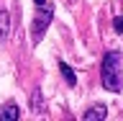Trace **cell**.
Returning a JSON list of instances; mask_svg holds the SVG:
<instances>
[{
  "instance_id": "cell-4",
  "label": "cell",
  "mask_w": 123,
  "mask_h": 121,
  "mask_svg": "<svg viewBox=\"0 0 123 121\" xmlns=\"http://www.w3.org/2000/svg\"><path fill=\"white\" fill-rule=\"evenodd\" d=\"M21 119V111H18V106H5L3 111H0V121H18Z\"/></svg>"
},
{
  "instance_id": "cell-8",
  "label": "cell",
  "mask_w": 123,
  "mask_h": 121,
  "mask_svg": "<svg viewBox=\"0 0 123 121\" xmlns=\"http://www.w3.org/2000/svg\"><path fill=\"white\" fill-rule=\"evenodd\" d=\"M33 3H36L38 8H41V5H46V0H33Z\"/></svg>"
},
{
  "instance_id": "cell-7",
  "label": "cell",
  "mask_w": 123,
  "mask_h": 121,
  "mask_svg": "<svg viewBox=\"0 0 123 121\" xmlns=\"http://www.w3.org/2000/svg\"><path fill=\"white\" fill-rule=\"evenodd\" d=\"M113 28L118 31V34H123V15H115L113 18Z\"/></svg>"
},
{
  "instance_id": "cell-6",
  "label": "cell",
  "mask_w": 123,
  "mask_h": 121,
  "mask_svg": "<svg viewBox=\"0 0 123 121\" xmlns=\"http://www.w3.org/2000/svg\"><path fill=\"white\" fill-rule=\"evenodd\" d=\"M8 31H10V15L8 10H0V39H5Z\"/></svg>"
},
{
  "instance_id": "cell-3",
  "label": "cell",
  "mask_w": 123,
  "mask_h": 121,
  "mask_svg": "<svg viewBox=\"0 0 123 121\" xmlns=\"http://www.w3.org/2000/svg\"><path fill=\"white\" fill-rule=\"evenodd\" d=\"M105 116H108V108L105 106H92L90 111H85L82 119L85 121H100V119H105Z\"/></svg>"
},
{
  "instance_id": "cell-5",
  "label": "cell",
  "mask_w": 123,
  "mask_h": 121,
  "mask_svg": "<svg viewBox=\"0 0 123 121\" xmlns=\"http://www.w3.org/2000/svg\"><path fill=\"white\" fill-rule=\"evenodd\" d=\"M59 70H62V75H64V80H67V85H69V88H74V85H77V77H74V72H72V67H69L67 62H59Z\"/></svg>"
},
{
  "instance_id": "cell-1",
  "label": "cell",
  "mask_w": 123,
  "mask_h": 121,
  "mask_svg": "<svg viewBox=\"0 0 123 121\" xmlns=\"http://www.w3.org/2000/svg\"><path fill=\"white\" fill-rule=\"evenodd\" d=\"M123 54L121 52H108L103 57V64H100V77H103V88L110 93H121L123 88V70H121Z\"/></svg>"
},
{
  "instance_id": "cell-2",
  "label": "cell",
  "mask_w": 123,
  "mask_h": 121,
  "mask_svg": "<svg viewBox=\"0 0 123 121\" xmlns=\"http://www.w3.org/2000/svg\"><path fill=\"white\" fill-rule=\"evenodd\" d=\"M54 18V8L46 3V5H41V10L36 13V18H33V23H31V34H33V44H38L41 39H44L46 28H49V23H51Z\"/></svg>"
}]
</instances>
